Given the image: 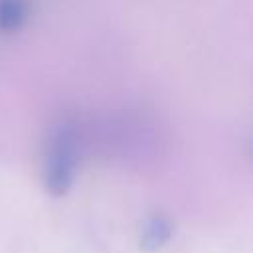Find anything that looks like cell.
<instances>
[{
	"label": "cell",
	"mask_w": 253,
	"mask_h": 253,
	"mask_svg": "<svg viewBox=\"0 0 253 253\" xmlns=\"http://www.w3.org/2000/svg\"><path fill=\"white\" fill-rule=\"evenodd\" d=\"M170 237V227L166 223V219L162 217H150L142 229V235H140V243L144 249H156L160 247L166 239Z\"/></svg>",
	"instance_id": "cell-1"
}]
</instances>
